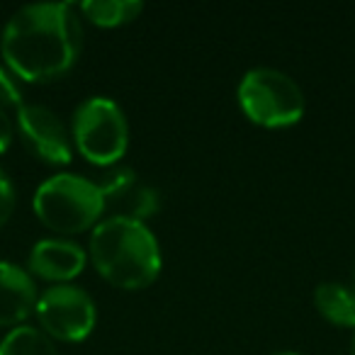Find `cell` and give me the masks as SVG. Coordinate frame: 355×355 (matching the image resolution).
Wrapping results in <instances>:
<instances>
[{
  "label": "cell",
  "instance_id": "5bb4252c",
  "mask_svg": "<svg viewBox=\"0 0 355 355\" xmlns=\"http://www.w3.org/2000/svg\"><path fill=\"white\" fill-rule=\"evenodd\" d=\"M22 105H25V100H22V90H20V85H17V78L6 66H0V107L20 110Z\"/></svg>",
  "mask_w": 355,
  "mask_h": 355
},
{
  "label": "cell",
  "instance_id": "52a82bcc",
  "mask_svg": "<svg viewBox=\"0 0 355 355\" xmlns=\"http://www.w3.org/2000/svg\"><path fill=\"white\" fill-rule=\"evenodd\" d=\"M17 132L32 156L51 166H66L73 156V139L61 117L46 105L25 103L17 110Z\"/></svg>",
  "mask_w": 355,
  "mask_h": 355
},
{
  "label": "cell",
  "instance_id": "9c48e42d",
  "mask_svg": "<svg viewBox=\"0 0 355 355\" xmlns=\"http://www.w3.org/2000/svg\"><path fill=\"white\" fill-rule=\"evenodd\" d=\"M85 263H88V253L83 251V246L69 239H42L32 246L27 258L30 272L56 285H66L78 277Z\"/></svg>",
  "mask_w": 355,
  "mask_h": 355
},
{
  "label": "cell",
  "instance_id": "8fae6325",
  "mask_svg": "<svg viewBox=\"0 0 355 355\" xmlns=\"http://www.w3.org/2000/svg\"><path fill=\"white\" fill-rule=\"evenodd\" d=\"M314 304L326 321L336 326H355V297L343 282H321L314 290Z\"/></svg>",
  "mask_w": 355,
  "mask_h": 355
},
{
  "label": "cell",
  "instance_id": "e0dca14e",
  "mask_svg": "<svg viewBox=\"0 0 355 355\" xmlns=\"http://www.w3.org/2000/svg\"><path fill=\"white\" fill-rule=\"evenodd\" d=\"M348 290L353 292V297H355V268L350 270V280H348Z\"/></svg>",
  "mask_w": 355,
  "mask_h": 355
},
{
  "label": "cell",
  "instance_id": "4fadbf2b",
  "mask_svg": "<svg viewBox=\"0 0 355 355\" xmlns=\"http://www.w3.org/2000/svg\"><path fill=\"white\" fill-rule=\"evenodd\" d=\"M0 355H59V350L42 329L22 324L0 340Z\"/></svg>",
  "mask_w": 355,
  "mask_h": 355
},
{
  "label": "cell",
  "instance_id": "7c38bea8",
  "mask_svg": "<svg viewBox=\"0 0 355 355\" xmlns=\"http://www.w3.org/2000/svg\"><path fill=\"white\" fill-rule=\"evenodd\" d=\"M93 25L100 27H119L132 22L144 6L139 0H85L78 8Z\"/></svg>",
  "mask_w": 355,
  "mask_h": 355
},
{
  "label": "cell",
  "instance_id": "3957f363",
  "mask_svg": "<svg viewBox=\"0 0 355 355\" xmlns=\"http://www.w3.org/2000/svg\"><path fill=\"white\" fill-rule=\"evenodd\" d=\"M35 214L56 234H78L103 219L105 202L98 183L76 173H56L37 188Z\"/></svg>",
  "mask_w": 355,
  "mask_h": 355
},
{
  "label": "cell",
  "instance_id": "ba28073f",
  "mask_svg": "<svg viewBox=\"0 0 355 355\" xmlns=\"http://www.w3.org/2000/svg\"><path fill=\"white\" fill-rule=\"evenodd\" d=\"M95 183L103 193L107 217H127L146 224V219L153 217L161 207V198L156 190L139 180L137 173L127 166L107 168Z\"/></svg>",
  "mask_w": 355,
  "mask_h": 355
},
{
  "label": "cell",
  "instance_id": "30bf717a",
  "mask_svg": "<svg viewBox=\"0 0 355 355\" xmlns=\"http://www.w3.org/2000/svg\"><path fill=\"white\" fill-rule=\"evenodd\" d=\"M37 300L40 292L30 270L0 261V326H22L37 309Z\"/></svg>",
  "mask_w": 355,
  "mask_h": 355
},
{
  "label": "cell",
  "instance_id": "277c9868",
  "mask_svg": "<svg viewBox=\"0 0 355 355\" xmlns=\"http://www.w3.org/2000/svg\"><path fill=\"white\" fill-rule=\"evenodd\" d=\"M239 105L251 122L268 129L292 127L304 114V93L287 73L258 66L243 73L239 83Z\"/></svg>",
  "mask_w": 355,
  "mask_h": 355
},
{
  "label": "cell",
  "instance_id": "7a4b0ae2",
  "mask_svg": "<svg viewBox=\"0 0 355 355\" xmlns=\"http://www.w3.org/2000/svg\"><path fill=\"white\" fill-rule=\"evenodd\" d=\"M90 261L107 282L122 290L148 287L161 272V246L144 222L105 217L90 234Z\"/></svg>",
  "mask_w": 355,
  "mask_h": 355
},
{
  "label": "cell",
  "instance_id": "5b68a950",
  "mask_svg": "<svg viewBox=\"0 0 355 355\" xmlns=\"http://www.w3.org/2000/svg\"><path fill=\"white\" fill-rule=\"evenodd\" d=\"M73 146L90 163L103 168H112L127 153L129 124L122 107L112 98L93 95L76 107L71 122Z\"/></svg>",
  "mask_w": 355,
  "mask_h": 355
},
{
  "label": "cell",
  "instance_id": "8992f818",
  "mask_svg": "<svg viewBox=\"0 0 355 355\" xmlns=\"http://www.w3.org/2000/svg\"><path fill=\"white\" fill-rule=\"evenodd\" d=\"M37 319L42 331L51 340H66V343H78L88 338L90 331L98 321L95 302L83 287L78 285H54L44 290L37 300Z\"/></svg>",
  "mask_w": 355,
  "mask_h": 355
},
{
  "label": "cell",
  "instance_id": "6da1fadb",
  "mask_svg": "<svg viewBox=\"0 0 355 355\" xmlns=\"http://www.w3.org/2000/svg\"><path fill=\"white\" fill-rule=\"evenodd\" d=\"M83 27L73 3H35L8 20L0 37L6 69L17 80H54L73 69Z\"/></svg>",
  "mask_w": 355,
  "mask_h": 355
},
{
  "label": "cell",
  "instance_id": "d6986e66",
  "mask_svg": "<svg viewBox=\"0 0 355 355\" xmlns=\"http://www.w3.org/2000/svg\"><path fill=\"white\" fill-rule=\"evenodd\" d=\"M272 355H300V353H292V350H282V353H272Z\"/></svg>",
  "mask_w": 355,
  "mask_h": 355
},
{
  "label": "cell",
  "instance_id": "9a60e30c",
  "mask_svg": "<svg viewBox=\"0 0 355 355\" xmlns=\"http://www.w3.org/2000/svg\"><path fill=\"white\" fill-rule=\"evenodd\" d=\"M12 209H15V185L8 178V173L0 168V227L10 219Z\"/></svg>",
  "mask_w": 355,
  "mask_h": 355
},
{
  "label": "cell",
  "instance_id": "ac0fdd59",
  "mask_svg": "<svg viewBox=\"0 0 355 355\" xmlns=\"http://www.w3.org/2000/svg\"><path fill=\"white\" fill-rule=\"evenodd\" d=\"M350 355H355V334H353V340H350Z\"/></svg>",
  "mask_w": 355,
  "mask_h": 355
},
{
  "label": "cell",
  "instance_id": "2e32d148",
  "mask_svg": "<svg viewBox=\"0 0 355 355\" xmlns=\"http://www.w3.org/2000/svg\"><path fill=\"white\" fill-rule=\"evenodd\" d=\"M12 137H15V127H12L10 117L3 107H0V153L6 151L12 144Z\"/></svg>",
  "mask_w": 355,
  "mask_h": 355
}]
</instances>
